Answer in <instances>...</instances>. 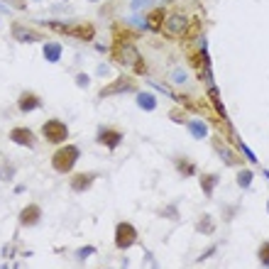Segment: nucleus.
Here are the masks:
<instances>
[{
	"mask_svg": "<svg viewBox=\"0 0 269 269\" xmlns=\"http://www.w3.org/2000/svg\"><path fill=\"white\" fill-rule=\"evenodd\" d=\"M211 145H213L215 154H218V157L223 159V162L228 164V167H233V164H235V167H240V164H242V157L237 154L235 149H230V147L225 145V142L220 140V137H218V134H213V137H211Z\"/></svg>",
	"mask_w": 269,
	"mask_h": 269,
	"instance_id": "obj_8",
	"label": "nucleus"
},
{
	"mask_svg": "<svg viewBox=\"0 0 269 269\" xmlns=\"http://www.w3.org/2000/svg\"><path fill=\"white\" fill-rule=\"evenodd\" d=\"M17 223L23 228H37L42 223V206L39 203H27L20 211V215H17Z\"/></svg>",
	"mask_w": 269,
	"mask_h": 269,
	"instance_id": "obj_9",
	"label": "nucleus"
},
{
	"mask_svg": "<svg viewBox=\"0 0 269 269\" xmlns=\"http://www.w3.org/2000/svg\"><path fill=\"white\" fill-rule=\"evenodd\" d=\"M79 159H81V147L79 145H61L52 152L49 164H52V169H54L56 174H71Z\"/></svg>",
	"mask_w": 269,
	"mask_h": 269,
	"instance_id": "obj_1",
	"label": "nucleus"
},
{
	"mask_svg": "<svg viewBox=\"0 0 269 269\" xmlns=\"http://www.w3.org/2000/svg\"><path fill=\"white\" fill-rule=\"evenodd\" d=\"M235 181H237V186H240L242 191L252 189V181H255V171H252V169H240V171H237V176H235Z\"/></svg>",
	"mask_w": 269,
	"mask_h": 269,
	"instance_id": "obj_19",
	"label": "nucleus"
},
{
	"mask_svg": "<svg viewBox=\"0 0 269 269\" xmlns=\"http://www.w3.org/2000/svg\"><path fill=\"white\" fill-rule=\"evenodd\" d=\"M98 181V174L96 171H76L69 176V189L74 193H83V191L93 189V184Z\"/></svg>",
	"mask_w": 269,
	"mask_h": 269,
	"instance_id": "obj_7",
	"label": "nucleus"
},
{
	"mask_svg": "<svg viewBox=\"0 0 269 269\" xmlns=\"http://www.w3.org/2000/svg\"><path fill=\"white\" fill-rule=\"evenodd\" d=\"M257 262L262 264V269H269V240L259 242V247H257Z\"/></svg>",
	"mask_w": 269,
	"mask_h": 269,
	"instance_id": "obj_22",
	"label": "nucleus"
},
{
	"mask_svg": "<svg viewBox=\"0 0 269 269\" xmlns=\"http://www.w3.org/2000/svg\"><path fill=\"white\" fill-rule=\"evenodd\" d=\"M134 103H137V108L145 113H152L157 108V96L154 93H147V91H140L137 96H134Z\"/></svg>",
	"mask_w": 269,
	"mask_h": 269,
	"instance_id": "obj_16",
	"label": "nucleus"
},
{
	"mask_svg": "<svg viewBox=\"0 0 269 269\" xmlns=\"http://www.w3.org/2000/svg\"><path fill=\"white\" fill-rule=\"evenodd\" d=\"M235 215H237V206H225V211H223L225 220H230V218H235Z\"/></svg>",
	"mask_w": 269,
	"mask_h": 269,
	"instance_id": "obj_26",
	"label": "nucleus"
},
{
	"mask_svg": "<svg viewBox=\"0 0 269 269\" xmlns=\"http://www.w3.org/2000/svg\"><path fill=\"white\" fill-rule=\"evenodd\" d=\"M88 3H101V0H88Z\"/></svg>",
	"mask_w": 269,
	"mask_h": 269,
	"instance_id": "obj_32",
	"label": "nucleus"
},
{
	"mask_svg": "<svg viewBox=\"0 0 269 269\" xmlns=\"http://www.w3.org/2000/svg\"><path fill=\"white\" fill-rule=\"evenodd\" d=\"M218 184H220V174H213V171L198 174V186H201V193L206 198H213V191L218 189Z\"/></svg>",
	"mask_w": 269,
	"mask_h": 269,
	"instance_id": "obj_13",
	"label": "nucleus"
},
{
	"mask_svg": "<svg viewBox=\"0 0 269 269\" xmlns=\"http://www.w3.org/2000/svg\"><path fill=\"white\" fill-rule=\"evenodd\" d=\"M113 61H118L120 66H130L134 74H147V64L142 61L140 52L130 44H115V49H113Z\"/></svg>",
	"mask_w": 269,
	"mask_h": 269,
	"instance_id": "obj_2",
	"label": "nucleus"
},
{
	"mask_svg": "<svg viewBox=\"0 0 269 269\" xmlns=\"http://www.w3.org/2000/svg\"><path fill=\"white\" fill-rule=\"evenodd\" d=\"M0 179H3V176H0Z\"/></svg>",
	"mask_w": 269,
	"mask_h": 269,
	"instance_id": "obj_34",
	"label": "nucleus"
},
{
	"mask_svg": "<svg viewBox=\"0 0 269 269\" xmlns=\"http://www.w3.org/2000/svg\"><path fill=\"white\" fill-rule=\"evenodd\" d=\"M127 91H137L134 79H130V76H118V79L113 81V83H108L98 96H101V98H108V96H115V93H127Z\"/></svg>",
	"mask_w": 269,
	"mask_h": 269,
	"instance_id": "obj_10",
	"label": "nucleus"
},
{
	"mask_svg": "<svg viewBox=\"0 0 269 269\" xmlns=\"http://www.w3.org/2000/svg\"><path fill=\"white\" fill-rule=\"evenodd\" d=\"M174 169L179 171V176H184V179L198 176V164L191 157H186V154H176V157H174Z\"/></svg>",
	"mask_w": 269,
	"mask_h": 269,
	"instance_id": "obj_12",
	"label": "nucleus"
},
{
	"mask_svg": "<svg viewBox=\"0 0 269 269\" xmlns=\"http://www.w3.org/2000/svg\"><path fill=\"white\" fill-rule=\"evenodd\" d=\"M140 240V233H137V228H134L130 220H120V223H115V237H113V242H115V250H130L134 247V242Z\"/></svg>",
	"mask_w": 269,
	"mask_h": 269,
	"instance_id": "obj_4",
	"label": "nucleus"
},
{
	"mask_svg": "<svg viewBox=\"0 0 269 269\" xmlns=\"http://www.w3.org/2000/svg\"><path fill=\"white\" fill-rule=\"evenodd\" d=\"M267 213H269V201H267Z\"/></svg>",
	"mask_w": 269,
	"mask_h": 269,
	"instance_id": "obj_33",
	"label": "nucleus"
},
{
	"mask_svg": "<svg viewBox=\"0 0 269 269\" xmlns=\"http://www.w3.org/2000/svg\"><path fill=\"white\" fill-rule=\"evenodd\" d=\"M123 140H125V132L120 127H115V125H103L96 132V142L101 147H105V149H110V152H115L118 147L123 145Z\"/></svg>",
	"mask_w": 269,
	"mask_h": 269,
	"instance_id": "obj_5",
	"label": "nucleus"
},
{
	"mask_svg": "<svg viewBox=\"0 0 269 269\" xmlns=\"http://www.w3.org/2000/svg\"><path fill=\"white\" fill-rule=\"evenodd\" d=\"M12 37L20 39V42H39V39H42V32L27 30V27H23V25H12Z\"/></svg>",
	"mask_w": 269,
	"mask_h": 269,
	"instance_id": "obj_15",
	"label": "nucleus"
},
{
	"mask_svg": "<svg viewBox=\"0 0 269 269\" xmlns=\"http://www.w3.org/2000/svg\"><path fill=\"white\" fill-rule=\"evenodd\" d=\"M76 83L86 88V86H88V76H86V74H79V76H76Z\"/></svg>",
	"mask_w": 269,
	"mask_h": 269,
	"instance_id": "obj_29",
	"label": "nucleus"
},
{
	"mask_svg": "<svg viewBox=\"0 0 269 269\" xmlns=\"http://www.w3.org/2000/svg\"><path fill=\"white\" fill-rule=\"evenodd\" d=\"M169 118H171L174 123H189V118H186L184 108H176V110H171V113H169Z\"/></svg>",
	"mask_w": 269,
	"mask_h": 269,
	"instance_id": "obj_25",
	"label": "nucleus"
},
{
	"mask_svg": "<svg viewBox=\"0 0 269 269\" xmlns=\"http://www.w3.org/2000/svg\"><path fill=\"white\" fill-rule=\"evenodd\" d=\"M8 3H12V5H17L20 10H23V8H25V0H8Z\"/></svg>",
	"mask_w": 269,
	"mask_h": 269,
	"instance_id": "obj_31",
	"label": "nucleus"
},
{
	"mask_svg": "<svg viewBox=\"0 0 269 269\" xmlns=\"http://www.w3.org/2000/svg\"><path fill=\"white\" fill-rule=\"evenodd\" d=\"M149 3H152V0H132V10H140V8H145Z\"/></svg>",
	"mask_w": 269,
	"mask_h": 269,
	"instance_id": "obj_28",
	"label": "nucleus"
},
{
	"mask_svg": "<svg viewBox=\"0 0 269 269\" xmlns=\"http://www.w3.org/2000/svg\"><path fill=\"white\" fill-rule=\"evenodd\" d=\"M10 142H15V145H20V147H27V149H34L37 147V134L30 130V127H12L10 130Z\"/></svg>",
	"mask_w": 269,
	"mask_h": 269,
	"instance_id": "obj_11",
	"label": "nucleus"
},
{
	"mask_svg": "<svg viewBox=\"0 0 269 269\" xmlns=\"http://www.w3.org/2000/svg\"><path fill=\"white\" fill-rule=\"evenodd\" d=\"M37 108H42V98L37 93H32V91H25L23 96L17 98V110L20 113H32Z\"/></svg>",
	"mask_w": 269,
	"mask_h": 269,
	"instance_id": "obj_14",
	"label": "nucleus"
},
{
	"mask_svg": "<svg viewBox=\"0 0 269 269\" xmlns=\"http://www.w3.org/2000/svg\"><path fill=\"white\" fill-rule=\"evenodd\" d=\"M162 32L167 34V37H179V34L189 32V17L179 15V12H171V15H167V20H164Z\"/></svg>",
	"mask_w": 269,
	"mask_h": 269,
	"instance_id": "obj_6",
	"label": "nucleus"
},
{
	"mask_svg": "<svg viewBox=\"0 0 269 269\" xmlns=\"http://www.w3.org/2000/svg\"><path fill=\"white\" fill-rule=\"evenodd\" d=\"M69 134H71L69 125L64 120H59V118H49L42 125V137H44L47 145H52V147H61L69 140Z\"/></svg>",
	"mask_w": 269,
	"mask_h": 269,
	"instance_id": "obj_3",
	"label": "nucleus"
},
{
	"mask_svg": "<svg viewBox=\"0 0 269 269\" xmlns=\"http://www.w3.org/2000/svg\"><path fill=\"white\" fill-rule=\"evenodd\" d=\"M171 81H176V83H184V81H186V74H184V71H176V74H171Z\"/></svg>",
	"mask_w": 269,
	"mask_h": 269,
	"instance_id": "obj_27",
	"label": "nucleus"
},
{
	"mask_svg": "<svg viewBox=\"0 0 269 269\" xmlns=\"http://www.w3.org/2000/svg\"><path fill=\"white\" fill-rule=\"evenodd\" d=\"M37 3H39V0H37Z\"/></svg>",
	"mask_w": 269,
	"mask_h": 269,
	"instance_id": "obj_35",
	"label": "nucleus"
},
{
	"mask_svg": "<svg viewBox=\"0 0 269 269\" xmlns=\"http://www.w3.org/2000/svg\"><path fill=\"white\" fill-rule=\"evenodd\" d=\"M162 218H169V220H179V211H176V206H164V211H159Z\"/></svg>",
	"mask_w": 269,
	"mask_h": 269,
	"instance_id": "obj_24",
	"label": "nucleus"
},
{
	"mask_svg": "<svg viewBox=\"0 0 269 269\" xmlns=\"http://www.w3.org/2000/svg\"><path fill=\"white\" fill-rule=\"evenodd\" d=\"M211 255H215V247H211V250H206V252H203L201 257H198V262H203V259H208Z\"/></svg>",
	"mask_w": 269,
	"mask_h": 269,
	"instance_id": "obj_30",
	"label": "nucleus"
},
{
	"mask_svg": "<svg viewBox=\"0 0 269 269\" xmlns=\"http://www.w3.org/2000/svg\"><path fill=\"white\" fill-rule=\"evenodd\" d=\"M93 252H96V247H93V245H83L81 250H76V259H79V262H86Z\"/></svg>",
	"mask_w": 269,
	"mask_h": 269,
	"instance_id": "obj_23",
	"label": "nucleus"
},
{
	"mask_svg": "<svg viewBox=\"0 0 269 269\" xmlns=\"http://www.w3.org/2000/svg\"><path fill=\"white\" fill-rule=\"evenodd\" d=\"M189 127V132L196 137V140H203V137H208V125L203 123V120H189L186 123Z\"/></svg>",
	"mask_w": 269,
	"mask_h": 269,
	"instance_id": "obj_20",
	"label": "nucleus"
},
{
	"mask_svg": "<svg viewBox=\"0 0 269 269\" xmlns=\"http://www.w3.org/2000/svg\"><path fill=\"white\" fill-rule=\"evenodd\" d=\"M164 20H167V12L162 10V8H154V10L147 12V27L149 30H154V32H159L162 27H164Z\"/></svg>",
	"mask_w": 269,
	"mask_h": 269,
	"instance_id": "obj_17",
	"label": "nucleus"
},
{
	"mask_svg": "<svg viewBox=\"0 0 269 269\" xmlns=\"http://www.w3.org/2000/svg\"><path fill=\"white\" fill-rule=\"evenodd\" d=\"M196 233L198 235H213L215 233V220L211 213H201L198 223H196Z\"/></svg>",
	"mask_w": 269,
	"mask_h": 269,
	"instance_id": "obj_18",
	"label": "nucleus"
},
{
	"mask_svg": "<svg viewBox=\"0 0 269 269\" xmlns=\"http://www.w3.org/2000/svg\"><path fill=\"white\" fill-rule=\"evenodd\" d=\"M44 59L47 61H59V59H61V44H59V42H47Z\"/></svg>",
	"mask_w": 269,
	"mask_h": 269,
	"instance_id": "obj_21",
	"label": "nucleus"
}]
</instances>
